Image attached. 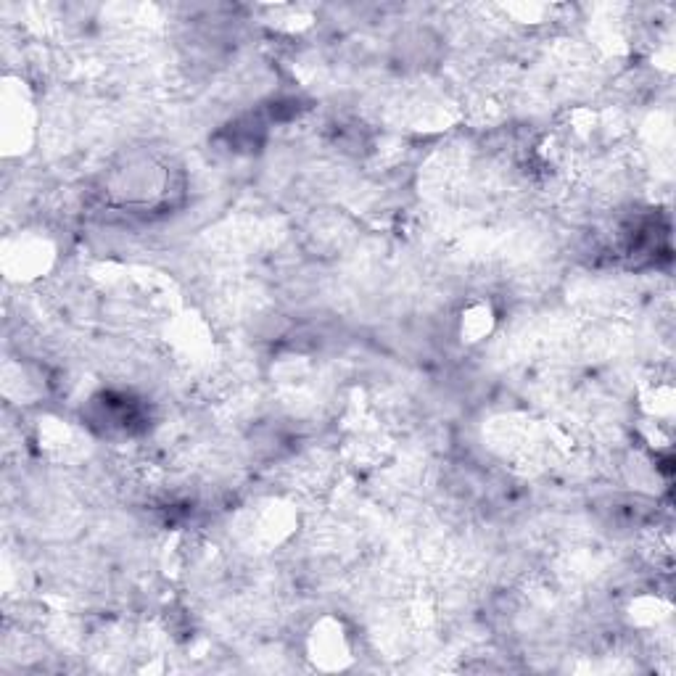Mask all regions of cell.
I'll list each match as a JSON object with an SVG mask.
<instances>
[{
  "instance_id": "1",
  "label": "cell",
  "mask_w": 676,
  "mask_h": 676,
  "mask_svg": "<svg viewBox=\"0 0 676 676\" xmlns=\"http://www.w3.org/2000/svg\"><path fill=\"white\" fill-rule=\"evenodd\" d=\"M309 653H312L317 666H323V669H341L352 658L349 655V637L336 621H323L320 626H315V632L309 637Z\"/></svg>"
},
{
  "instance_id": "2",
  "label": "cell",
  "mask_w": 676,
  "mask_h": 676,
  "mask_svg": "<svg viewBox=\"0 0 676 676\" xmlns=\"http://www.w3.org/2000/svg\"><path fill=\"white\" fill-rule=\"evenodd\" d=\"M463 338L468 341H481L492 333L494 328V312L489 304H473L463 312Z\"/></svg>"
}]
</instances>
